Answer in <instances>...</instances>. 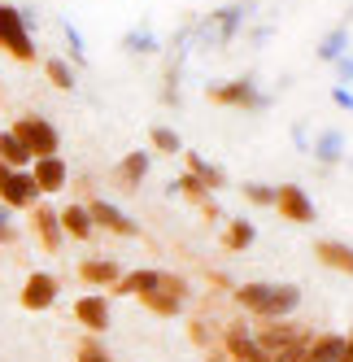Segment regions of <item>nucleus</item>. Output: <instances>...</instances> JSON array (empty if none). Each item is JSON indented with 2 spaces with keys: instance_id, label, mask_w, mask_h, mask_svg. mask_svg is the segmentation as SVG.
<instances>
[{
  "instance_id": "obj_1",
  "label": "nucleus",
  "mask_w": 353,
  "mask_h": 362,
  "mask_svg": "<svg viewBox=\"0 0 353 362\" xmlns=\"http://www.w3.org/2000/svg\"><path fill=\"white\" fill-rule=\"evenodd\" d=\"M232 301L253 315L258 323L266 319H288L292 310L301 305V288L297 284H266V279H253V284H236L232 288Z\"/></svg>"
},
{
  "instance_id": "obj_2",
  "label": "nucleus",
  "mask_w": 353,
  "mask_h": 362,
  "mask_svg": "<svg viewBox=\"0 0 353 362\" xmlns=\"http://www.w3.org/2000/svg\"><path fill=\"white\" fill-rule=\"evenodd\" d=\"M0 48H5L13 62H22V66H31L40 57V48L31 40V18L18 5H5V0H0Z\"/></svg>"
},
{
  "instance_id": "obj_3",
  "label": "nucleus",
  "mask_w": 353,
  "mask_h": 362,
  "mask_svg": "<svg viewBox=\"0 0 353 362\" xmlns=\"http://www.w3.org/2000/svg\"><path fill=\"white\" fill-rule=\"evenodd\" d=\"M9 132L31 148V158H53V153H61V132L44 114H22V118H13Z\"/></svg>"
},
{
  "instance_id": "obj_4",
  "label": "nucleus",
  "mask_w": 353,
  "mask_h": 362,
  "mask_svg": "<svg viewBox=\"0 0 353 362\" xmlns=\"http://www.w3.org/2000/svg\"><path fill=\"white\" fill-rule=\"evenodd\" d=\"M61 297V279L53 271H31L27 279H22L18 288V305L27 310V315H44V310H53Z\"/></svg>"
},
{
  "instance_id": "obj_5",
  "label": "nucleus",
  "mask_w": 353,
  "mask_h": 362,
  "mask_svg": "<svg viewBox=\"0 0 353 362\" xmlns=\"http://www.w3.org/2000/svg\"><path fill=\"white\" fill-rule=\"evenodd\" d=\"M0 205H5V210H35L40 188H35L31 170H13V166L0 162Z\"/></svg>"
},
{
  "instance_id": "obj_6",
  "label": "nucleus",
  "mask_w": 353,
  "mask_h": 362,
  "mask_svg": "<svg viewBox=\"0 0 353 362\" xmlns=\"http://www.w3.org/2000/svg\"><path fill=\"white\" fill-rule=\"evenodd\" d=\"M218 345L232 354V362H275L262 345H258V336H253V327H249L244 319H232L222 332H218Z\"/></svg>"
},
{
  "instance_id": "obj_7",
  "label": "nucleus",
  "mask_w": 353,
  "mask_h": 362,
  "mask_svg": "<svg viewBox=\"0 0 353 362\" xmlns=\"http://www.w3.org/2000/svg\"><path fill=\"white\" fill-rule=\"evenodd\" d=\"M205 96L214 100V105H227V110H266L270 96L258 92L253 79H232V83H210Z\"/></svg>"
},
{
  "instance_id": "obj_8",
  "label": "nucleus",
  "mask_w": 353,
  "mask_h": 362,
  "mask_svg": "<svg viewBox=\"0 0 353 362\" xmlns=\"http://www.w3.org/2000/svg\"><path fill=\"white\" fill-rule=\"evenodd\" d=\"M83 205H88V214H92V223H96V231H109V236H122V240H136V236H140V223H136L127 210H118L114 201H105V197H88Z\"/></svg>"
},
{
  "instance_id": "obj_9",
  "label": "nucleus",
  "mask_w": 353,
  "mask_h": 362,
  "mask_svg": "<svg viewBox=\"0 0 353 362\" xmlns=\"http://www.w3.org/2000/svg\"><path fill=\"white\" fill-rule=\"evenodd\" d=\"M74 323H79L88 336H105L114 327V305H109V293H83L74 301Z\"/></svg>"
},
{
  "instance_id": "obj_10",
  "label": "nucleus",
  "mask_w": 353,
  "mask_h": 362,
  "mask_svg": "<svg viewBox=\"0 0 353 362\" xmlns=\"http://www.w3.org/2000/svg\"><path fill=\"white\" fill-rule=\"evenodd\" d=\"M253 336H258V345H262L270 358H280L284 349L301 345V341H306V336H314V332H310V327H301V323H292V319H266Z\"/></svg>"
},
{
  "instance_id": "obj_11",
  "label": "nucleus",
  "mask_w": 353,
  "mask_h": 362,
  "mask_svg": "<svg viewBox=\"0 0 353 362\" xmlns=\"http://www.w3.org/2000/svg\"><path fill=\"white\" fill-rule=\"evenodd\" d=\"M275 210H280L288 223H297V227H310L318 218L310 192L301 188V184H280V188H275Z\"/></svg>"
},
{
  "instance_id": "obj_12",
  "label": "nucleus",
  "mask_w": 353,
  "mask_h": 362,
  "mask_svg": "<svg viewBox=\"0 0 353 362\" xmlns=\"http://www.w3.org/2000/svg\"><path fill=\"white\" fill-rule=\"evenodd\" d=\"M31 179H35L40 197H53V192H61L70 184V166H66L61 153H53V158H35L31 162Z\"/></svg>"
},
{
  "instance_id": "obj_13",
  "label": "nucleus",
  "mask_w": 353,
  "mask_h": 362,
  "mask_svg": "<svg viewBox=\"0 0 353 362\" xmlns=\"http://www.w3.org/2000/svg\"><path fill=\"white\" fill-rule=\"evenodd\" d=\"M118 275H122L118 257H83L79 262V284H88V288H96V293H109L118 284Z\"/></svg>"
},
{
  "instance_id": "obj_14",
  "label": "nucleus",
  "mask_w": 353,
  "mask_h": 362,
  "mask_svg": "<svg viewBox=\"0 0 353 362\" xmlns=\"http://www.w3.org/2000/svg\"><path fill=\"white\" fill-rule=\"evenodd\" d=\"M31 227H35V240L44 245V253H61L66 231H61V218H57L53 205H35V210H31Z\"/></svg>"
},
{
  "instance_id": "obj_15",
  "label": "nucleus",
  "mask_w": 353,
  "mask_h": 362,
  "mask_svg": "<svg viewBox=\"0 0 353 362\" xmlns=\"http://www.w3.org/2000/svg\"><path fill=\"white\" fill-rule=\"evenodd\" d=\"M148 166H153V158H148L144 148H131L127 158H122L118 166H114V184L122 188V192H136L144 179H148Z\"/></svg>"
},
{
  "instance_id": "obj_16",
  "label": "nucleus",
  "mask_w": 353,
  "mask_h": 362,
  "mask_svg": "<svg viewBox=\"0 0 353 362\" xmlns=\"http://www.w3.org/2000/svg\"><path fill=\"white\" fill-rule=\"evenodd\" d=\"M57 218H61L66 240H92V236H96V223H92V214H88V205H83V201H70V205H61V210H57Z\"/></svg>"
},
{
  "instance_id": "obj_17",
  "label": "nucleus",
  "mask_w": 353,
  "mask_h": 362,
  "mask_svg": "<svg viewBox=\"0 0 353 362\" xmlns=\"http://www.w3.org/2000/svg\"><path fill=\"white\" fill-rule=\"evenodd\" d=\"M314 257L336 275H353V245L349 240H314Z\"/></svg>"
},
{
  "instance_id": "obj_18",
  "label": "nucleus",
  "mask_w": 353,
  "mask_h": 362,
  "mask_svg": "<svg viewBox=\"0 0 353 362\" xmlns=\"http://www.w3.org/2000/svg\"><path fill=\"white\" fill-rule=\"evenodd\" d=\"M157 288V271L153 267H140V271H122L118 284H114V297H144V293H153Z\"/></svg>"
},
{
  "instance_id": "obj_19",
  "label": "nucleus",
  "mask_w": 353,
  "mask_h": 362,
  "mask_svg": "<svg viewBox=\"0 0 353 362\" xmlns=\"http://www.w3.org/2000/svg\"><path fill=\"white\" fill-rule=\"evenodd\" d=\"M184 166H188V170H192V175H196L210 192H222V188H227V170H222V166H214V162H205L201 153L184 148Z\"/></svg>"
},
{
  "instance_id": "obj_20",
  "label": "nucleus",
  "mask_w": 353,
  "mask_h": 362,
  "mask_svg": "<svg viewBox=\"0 0 353 362\" xmlns=\"http://www.w3.org/2000/svg\"><path fill=\"white\" fill-rule=\"evenodd\" d=\"M340 354H345V336L340 332H314L310 349H306V362H340Z\"/></svg>"
},
{
  "instance_id": "obj_21",
  "label": "nucleus",
  "mask_w": 353,
  "mask_h": 362,
  "mask_svg": "<svg viewBox=\"0 0 353 362\" xmlns=\"http://www.w3.org/2000/svg\"><path fill=\"white\" fill-rule=\"evenodd\" d=\"M253 240H258V227L249 223V218H227V227H222V249H227V253L253 249Z\"/></svg>"
},
{
  "instance_id": "obj_22",
  "label": "nucleus",
  "mask_w": 353,
  "mask_h": 362,
  "mask_svg": "<svg viewBox=\"0 0 353 362\" xmlns=\"http://www.w3.org/2000/svg\"><path fill=\"white\" fill-rule=\"evenodd\" d=\"M0 162H5V166H13V170H31V148L27 144H22L13 132H9V127H5V132H0Z\"/></svg>"
},
{
  "instance_id": "obj_23",
  "label": "nucleus",
  "mask_w": 353,
  "mask_h": 362,
  "mask_svg": "<svg viewBox=\"0 0 353 362\" xmlns=\"http://www.w3.org/2000/svg\"><path fill=\"white\" fill-rule=\"evenodd\" d=\"M148 315H157V319H179L184 315V301L179 297H170V293H162V288H153V293H144V297H136Z\"/></svg>"
},
{
  "instance_id": "obj_24",
  "label": "nucleus",
  "mask_w": 353,
  "mask_h": 362,
  "mask_svg": "<svg viewBox=\"0 0 353 362\" xmlns=\"http://www.w3.org/2000/svg\"><path fill=\"white\" fill-rule=\"evenodd\" d=\"M314 158H318L323 166H336V162L345 158V136L336 132V127H327V132H318V140H314Z\"/></svg>"
},
{
  "instance_id": "obj_25",
  "label": "nucleus",
  "mask_w": 353,
  "mask_h": 362,
  "mask_svg": "<svg viewBox=\"0 0 353 362\" xmlns=\"http://www.w3.org/2000/svg\"><path fill=\"white\" fill-rule=\"evenodd\" d=\"M44 74L57 92H74V66L66 57H44Z\"/></svg>"
},
{
  "instance_id": "obj_26",
  "label": "nucleus",
  "mask_w": 353,
  "mask_h": 362,
  "mask_svg": "<svg viewBox=\"0 0 353 362\" xmlns=\"http://www.w3.org/2000/svg\"><path fill=\"white\" fill-rule=\"evenodd\" d=\"M170 192H179V197H184V201H192V205H205V201H210V188L201 184V179H196L192 170L174 179V184H170Z\"/></svg>"
},
{
  "instance_id": "obj_27",
  "label": "nucleus",
  "mask_w": 353,
  "mask_h": 362,
  "mask_svg": "<svg viewBox=\"0 0 353 362\" xmlns=\"http://www.w3.org/2000/svg\"><path fill=\"white\" fill-rule=\"evenodd\" d=\"M345 48H349V27H336V31H327V35H323L318 57H323V62H340V57H345Z\"/></svg>"
},
{
  "instance_id": "obj_28",
  "label": "nucleus",
  "mask_w": 353,
  "mask_h": 362,
  "mask_svg": "<svg viewBox=\"0 0 353 362\" xmlns=\"http://www.w3.org/2000/svg\"><path fill=\"white\" fill-rule=\"evenodd\" d=\"M74 362H114V354L100 345V336H83L79 349H74Z\"/></svg>"
},
{
  "instance_id": "obj_29",
  "label": "nucleus",
  "mask_w": 353,
  "mask_h": 362,
  "mask_svg": "<svg viewBox=\"0 0 353 362\" xmlns=\"http://www.w3.org/2000/svg\"><path fill=\"white\" fill-rule=\"evenodd\" d=\"M188 341H192L201 354H205V349H214V345H218V327H210L205 319H192V323H188Z\"/></svg>"
},
{
  "instance_id": "obj_30",
  "label": "nucleus",
  "mask_w": 353,
  "mask_h": 362,
  "mask_svg": "<svg viewBox=\"0 0 353 362\" xmlns=\"http://www.w3.org/2000/svg\"><path fill=\"white\" fill-rule=\"evenodd\" d=\"M148 144H153V153H184V140L170 132V127H153V132H148Z\"/></svg>"
},
{
  "instance_id": "obj_31",
  "label": "nucleus",
  "mask_w": 353,
  "mask_h": 362,
  "mask_svg": "<svg viewBox=\"0 0 353 362\" xmlns=\"http://www.w3.org/2000/svg\"><path fill=\"white\" fill-rule=\"evenodd\" d=\"M122 48H127V53H157V35L148 27H136V31H127Z\"/></svg>"
},
{
  "instance_id": "obj_32",
  "label": "nucleus",
  "mask_w": 353,
  "mask_h": 362,
  "mask_svg": "<svg viewBox=\"0 0 353 362\" xmlns=\"http://www.w3.org/2000/svg\"><path fill=\"white\" fill-rule=\"evenodd\" d=\"M157 288H162V293H170V297H179V301H188V297H192V284H188L184 275H174V271H157Z\"/></svg>"
},
{
  "instance_id": "obj_33",
  "label": "nucleus",
  "mask_w": 353,
  "mask_h": 362,
  "mask_svg": "<svg viewBox=\"0 0 353 362\" xmlns=\"http://www.w3.org/2000/svg\"><path fill=\"white\" fill-rule=\"evenodd\" d=\"M244 201L262 205V210H275V188L270 184H244Z\"/></svg>"
},
{
  "instance_id": "obj_34",
  "label": "nucleus",
  "mask_w": 353,
  "mask_h": 362,
  "mask_svg": "<svg viewBox=\"0 0 353 362\" xmlns=\"http://www.w3.org/2000/svg\"><path fill=\"white\" fill-rule=\"evenodd\" d=\"M240 5H227V9H218V40H232L236 35V27H240Z\"/></svg>"
},
{
  "instance_id": "obj_35",
  "label": "nucleus",
  "mask_w": 353,
  "mask_h": 362,
  "mask_svg": "<svg viewBox=\"0 0 353 362\" xmlns=\"http://www.w3.org/2000/svg\"><path fill=\"white\" fill-rule=\"evenodd\" d=\"M0 245H18V227L9 223V210H0Z\"/></svg>"
},
{
  "instance_id": "obj_36",
  "label": "nucleus",
  "mask_w": 353,
  "mask_h": 362,
  "mask_svg": "<svg viewBox=\"0 0 353 362\" xmlns=\"http://www.w3.org/2000/svg\"><path fill=\"white\" fill-rule=\"evenodd\" d=\"M61 31H66V40H70V53H74V62H83V35H79V31H74V27H70V22H66V27H61Z\"/></svg>"
},
{
  "instance_id": "obj_37",
  "label": "nucleus",
  "mask_w": 353,
  "mask_h": 362,
  "mask_svg": "<svg viewBox=\"0 0 353 362\" xmlns=\"http://www.w3.org/2000/svg\"><path fill=\"white\" fill-rule=\"evenodd\" d=\"M332 100H336L340 110H353V92H349V88H340V83L332 88Z\"/></svg>"
},
{
  "instance_id": "obj_38",
  "label": "nucleus",
  "mask_w": 353,
  "mask_h": 362,
  "mask_svg": "<svg viewBox=\"0 0 353 362\" xmlns=\"http://www.w3.org/2000/svg\"><path fill=\"white\" fill-rule=\"evenodd\" d=\"M336 74H340V88L353 83V57H340V62H336Z\"/></svg>"
},
{
  "instance_id": "obj_39",
  "label": "nucleus",
  "mask_w": 353,
  "mask_h": 362,
  "mask_svg": "<svg viewBox=\"0 0 353 362\" xmlns=\"http://www.w3.org/2000/svg\"><path fill=\"white\" fill-rule=\"evenodd\" d=\"M201 362H232V354H227L222 345H214V349H205V354H201Z\"/></svg>"
},
{
  "instance_id": "obj_40",
  "label": "nucleus",
  "mask_w": 353,
  "mask_h": 362,
  "mask_svg": "<svg viewBox=\"0 0 353 362\" xmlns=\"http://www.w3.org/2000/svg\"><path fill=\"white\" fill-rule=\"evenodd\" d=\"M340 362H353V332L345 336V354H340Z\"/></svg>"
}]
</instances>
